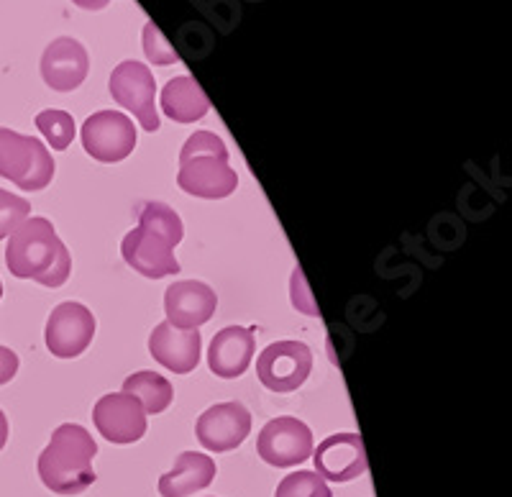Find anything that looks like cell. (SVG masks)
<instances>
[{"mask_svg": "<svg viewBox=\"0 0 512 497\" xmlns=\"http://www.w3.org/2000/svg\"><path fill=\"white\" fill-rule=\"evenodd\" d=\"M249 431L251 416L241 403L213 405L198 418V426H195L200 444L208 451H216V454L239 449Z\"/></svg>", "mask_w": 512, "mask_h": 497, "instance_id": "cell-13", "label": "cell"}, {"mask_svg": "<svg viewBox=\"0 0 512 497\" xmlns=\"http://www.w3.org/2000/svg\"><path fill=\"white\" fill-rule=\"evenodd\" d=\"M0 177L11 180L24 193H39L52 182L54 159L36 136L0 126Z\"/></svg>", "mask_w": 512, "mask_h": 497, "instance_id": "cell-4", "label": "cell"}, {"mask_svg": "<svg viewBox=\"0 0 512 497\" xmlns=\"http://www.w3.org/2000/svg\"><path fill=\"white\" fill-rule=\"evenodd\" d=\"M177 185L187 195L223 200L236 193L239 175L228 164V149L213 131H195L180 152Z\"/></svg>", "mask_w": 512, "mask_h": 497, "instance_id": "cell-3", "label": "cell"}, {"mask_svg": "<svg viewBox=\"0 0 512 497\" xmlns=\"http://www.w3.org/2000/svg\"><path fill=\"white\" fill-rule=\"evenodd\" d=\"M162 111L177 123H195L208 116L210 100L192 77H175L162 90Z\"/></svg>", "mask_w": 512, "mask_h": 497, "instance_id": "cell-19", "label": "cell"}, {"mask_svg": "<svg viewBox=\"0 0 512 497\" xmlns=\"http://www.w3.org/2000/svg\"><path fill=\"white\" fill-rule=\"evenodd\" d=\"M139 226L152 234L162 236L169 246H177L185 234L182 218L164 203H144L139 213Z\"/></svg>", "mask_w": 512, "mask_h": 497, "instance_id": "cell-21", "label": "cell"}, {"mask_svg": "<svg viewBox=\"0 0 512 497\" xmlns=\"http://www.w3.org/2000/svg\"><path fill=\"white\" fill-rule=\"evenodd\" d=\"M36 129L44 134V139L52 144V149L57 152H64L70 147L72 139H75V118L67 111H57V108H47L36 116Z\"/></svg>", "mask_w": 512, "mask_h": 497, "instance_id": "cell-22", "label": "cell"}, {"mask_svg": "<svg viewBox=\"0 0 512 497\" xmlns=\"http://www.w3.org/2000/svg\"><path fill=\"white\" fill-rule=\"evenodd\" d=\"M0 295H3V282H0Z\"/></svg>", "mask_w": 512, "mask_h": 497, "instance_id": "cell-29", "label": "cell"}, {"mask_svg": "<svg viewBox=\"0 0 512 497\" xmlns=\"http://www.w3.org/2000/svg\"><path fill=\"white\" fill-rule=\"evenodd\" d=\"M256 351L254 328L244 326H228L218 331L210 341L208 349V367L216 377L233 380L241 377L249 369L251 359Z\"/></svg>", "mask_w": 512, "mask_h": 497, "instance_id": "cell-17", "label": "cell"}, {"mask_svg": "<svg viewBox=\"0 0 512 497\" xmlns=\"http://www.w3.org/2000/svg\"><path fill=\"white\" fill-rule=\"evenodd\" d=\"M274 497H331V487L315 472H292L277 485Z\"/></svg>", "mask_w": 512, "mask_h": 497, "instance_id": "cell-23", "label": "cell"}, {"mask_svg": "<svg viewBox=\"0 0 512 497\" xmlns=\"http://www.w3.org/2000/svg\"><path fill=\"white\" fill-rule=\"evenodd\" d=\"M16 372H18L16 351H11L8 346H0V385H8V382L16 377Z\"/></svg>", "mask_w": 512, "mask_h": 497, "instance_id": "cell-26", "label": "cell"}, {"mask_svg": "<svg viewBox=\"0 0 512 497\" xmlns=\"http://www.w3.org/2000/svg\"><path fill=\"white\" fill-rule=\"evenodd\" d=\"M95 454H98V444L88 428L77 423H62L52 433L47 449L41 451V482L57 495H80L98 480L93 469Z\"/></svg>", "mask_w": 512, "mask_h": 497, "instance_id": "cell-2", "label": "cell"}, {"mask_svg": "<svg viewBox=\"0 0 512 497\" xmlns=\"http://www.w3.org/2000/svg\"><path fill=\"white\" fill-rule=\"evenodd\" d=\"M313 449L310 428L292 416L269 421L256 439V451L269 467H297L313 457Z\"/></svg>", "mask_w": 512, "mask_h": 497, "instance_id": "cell-8", "label": "cell"}, {"mask_svg": "<svg viewBox=\"0 0 512 497\" xmlns=\"http://www.w3.org/2000/svg\"><path fill=\"white\" fill-rule=\"evenodd\" d=\"M113 100L118 106L126 108L136 116L139 126L149 134L159 131V113L154 95H157V80L154 72L136 59H126L113 70L111 82H108Z\"/></svg>", "mask_w": 512, "mask_h": 497, "instance_id": "cell-5", "label": "cell"}, {"mask_svg": "<svg viewBox=\"0 0 512 497\" xmlns=\"http://www.w3.org/2000/svg\"><path fill=\"white\" fill-rule=\"evenodd\" d=\"M6 267L18 280H34L44 287H62L72 272L64 241L47 218H26L6 246Z\"/></svg>", "mask_w": 512, "mask_h": 497, "instance_id": "cell-1", "label": "cell"}, {"mask_svg": "<svg viewBox=\"0 0 512 497\" xmlns=\"http://www.w3.org/2000/svg\"><path fill=\"white\" fill-rule=\"evenodd\" d=\"M149 351L162 367H167L175 375H187L198 367L200 351H203V339L198 328L182 331L172 323H159L149 336Z\"/></svg>", "mask_w": 512, "mask_h": 497, "instance_id": "cell-16", "label": "cell"}, {"mask_svg": "<svg viewBox=\"0 0 512 497\" xmlns=\"http://www.w3.org/2000/svg\"><path fill=\"white\" fill-rule=\"evenodd\" d=\"M90 70L88 49L72 36H59L41 54V77L57 93H70L85 82Z\"/></svg>", "mask_w": 512, "mask_h": 497, "instance_id": "cell-14", "label": "cell"}, {"mask_svg": "<svg viewBox=\"0 0 512 497\" xmlns=\"http://www.w3.org/2000/svg\"><path fill=\"white\" fill-rule=\"evenodd\" d=\"M315 474L331 482H351L369 469L367 449L359 433H333L313 449Z\"/></svg>", "mask_w": 512, "mask_h": 497, "instance_id": "cell-11", "label": "cell"}, {"mask_svg": "<svg viewBox=\"0 0 512 497\" xmlns=\"http://www.w3.org/2000/svg\"><path fill=\"white\" fill-rule=\"evenodd\" d=\"M93 421L98 433L111 444H136L146 433V413L126 392H111L95 403Z\"/></svg>", "mask_w": 512, "mask_h": 497, "instance_id": "cell-10", "label": "cell"}, {"mask_svg": "<svg viewBox=\"0 0 512 497\" xmlns=\"http://www.w3.org/2000/svg\"><path fill=\"white\" fill-rule=\"evenodd\" d=\"M172 249L175 246H169L162 236L141 229V226L128 231L121 244L128 267H134L139 275L149 277V280H162V277L180 272V262L175 259Z\"/></svg>", "mask_w": 512, "mask_h": 497, "instance_id": "cell-15", "label": "cell"}, {"mask_svg": "<svg viewBox=\"0 0 512 497\" xmlns=\"http://www.w3.org/2000/svg\"><path fill=\"white\" fill-rule=\"evenodd\" d=\"M95 336V316L82 303H62L47 321V349L59 359H75Z\"/></svg>", "mask_w": 512, "mask_h": 497, "instance_id": "cell-9", "label": "cell"}, {"mask_svg": "<svg viewBox=\"0 0 512 497\" xmlns=\"http://www.w3.org/2000/svg\"><path fill=\"white\" fill-rule=\"evenodd\" d=\"M218 295L210 285L200 280H180L164 293V313L167 323L182 331H192L216 316Z\"/></svg>", "mask_w": 512, "mask_h": 497, "instance_id": "cell-12", "label": "cell"}, {"mask_svg": "<svg viewBox=\"0 0 512 497\" xmlns=\"http://www.w3.org/2000/svg\"><path fill=\"white\" fill-rule=\"evenodd\" d=\"M123 392L139 400L144 413H152V416L164 413L175 398V390H172L167 377L157 375V372H134L123 382Z\"/></svg>", "mask_w": 512, "mask_h": 497, "instance_id": "cell-20", "label": "cell"}, {"mask_svg": "<svg viewBox=\"0 0 512 497\" xmlns=\"http://www.w3.org/2000/svg\"><path fill=\"white\" fill-rule=\"evenodd\" d=\"M6 441H8V418H6V413L0 410V451H3Z\"/></svg>", "mask_w": 512, "mask_h": 497, "instance_id": "cell-28", "label": "cell"}, {"mask_svg": "<svg viewBox=\"0 0 512 497\" xmlns=\"http://www.w3.org/2000/svg\"><path fill=\"white\" fill-rule=\"evenodd\" d=\"M313 369V351L303 341H277L256 359V377L267 390L292 392L303 385Z\"/></svg>", "mask_w": 512, "mask_h": 497, "instance_id": "cell-7", "label": "cell"}, {"mask_svg": "<svg viewBox=\"0 0 512 497\" xmlns=\"http://www.w3.org/2000/svg\"><path fill=\"white\" fill-rule=\"evenodd\" d=\"M144 52L149 57V62H154V65H175L177 59H180V54L169 47V41L164 39L162 31L152 21L144 26Z\"/></svg>", "mask_w": 512, "mask_h": 497, "instance_id": "cell-25", "label": "cell"}, {"mask_svg": "<svg viewBox=\"0 0 512 497\" xmlns=\"http://www.w3.org/2000/svg\"><path fill=\"white\" fill-rule=\"evenodd\" d=\"M77 8H85V11H100V8H105L111 0H72Z\"/></svg>", "mask_w": 512, "mask_h": 497, "instance_id": "cell-27", "label": "cell"}, {"mask_svg": "<svg viewBox=\"0 0 512 497\" xmlns=\"http://www.w3.org/2000/svg\"><path fill=\"white\" fill-rule=\"evenodd\" d=\"M31 203L21 195H13L0 188V241L8 239L21 223L29 218Z\"/></svg>", "mask_w": 512, "mask_h": 497, "instance_id": "cell-24", "label": "cell"}, {"mask_svg": "<svg viewBox=\"0 0 512 497\" xmlns=\"http://www.w3.org/2000/svg\"><path fill=\"white\" fill-rule=\"evenodd\" d=\"M216 462L208 454L198 451H182L175 459V467L162 474L159 480V495L162 497H190L198 490H205L216 480Z\"/></svg>", "mask_w": 512, "mask_h": 497, "instance_id": "cell-18", "label": "cell"}, {"mask_svg": "<svg viewBox=\"0 0 512 497\" xmlns=\"http://www.w3.org/2000/svg\"><path fill=\"white\" fill-rule=\"evenodd\" d=\"M80 139L90 157L116 164L136 149V126L121 111H98L82 123Z\"/></svg>", "mask_w": 512, "mask_h": 497, "instance_id": "cell-6", "label": "cell"}]
</instances>
